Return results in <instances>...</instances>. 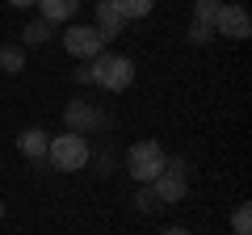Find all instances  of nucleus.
Listing matches in <instances>:
<instances>
[{"label": "nucleus", "instance_id": "f257e3e1", "mask_svg": "<svg viewBox=\"0 0 252 235\" xmlns=\"http://www.w3.org/2000/svg\"><path fill=\"white\" fill-rule=\"evenodd\" d=\"M80 80L101 84L105 92H122V88H130V80H135V63H130L126 55H105L101 51L97 59H93V67H80Z\"/></svg>", "mask_w": 252, "mask_h": 235}, {"label": "nucleus", "instance_id": "f03ea898", "mask_svg": "<svg viewBox=\"0 0 252 235\" xmlns=\"http://www.w3.org/2000/svg\"><path fill=\"white\" fill-rule=\"evenodd\" d=\"M164 164H168V155H164V147L156 143V139H139V143L126 151V172H130L139 185H152L164 172Z\"/></svg>", "mask_w": 252, "mask_h": 235}, {"label": "nucleus", "instance_id": "7ed1b4c3", "mask_svg": "<svg viewBox=\"0 0 252 235\" xmlns=\"http://www.w3.org/2000/svg\"><path fill=\"white\" fill-rule=\"evenodd\" d=\"M89 155H93V147H89V139L84 135H55L51 139V147H46V160L55 164L59 172H76V168H84L89 164Z\"/></svg>", "mask_w": 252, "mask_h": 235}, {"label": "nucleus", "instance_id": "20e7f679", "mask_svg": "<svg viewBox=\"0 0 252 235\" xmlns=\"http://www.w3.org/2000/svg\"><path fill=\"white\" fill-rule=\"evenodd\" d=\"M152 193H156L160 206H177V202L189 193V164L185 160H168L164 172L152 181Z\"/></svg>", "mask_w": 252, "mask_h": 235}, {"label": "nucleus", "instance_id": "39448f33", "mask_svg": "<svg viewBox=\"0 0 252 235\" xmlns=\"http://www.w3.org/2000/svg\"><path fill=\"white\" fill-rule=\"evenodd\" d=\"M63 122H67L72 135H93V130L105 126V114H101L93 101H72V105L63 109Z\"/></svg>", "mask_w": 252, "mask_h": 235}, {"label": "nucleus", "instance_id": "423d86ee", "mask_svg": "<svg viewBox=\"0 0 252 235\" xmlns=\"http://www.w3.org/2000/svg\"><path fill=\"white\" fill-rule=\"evenodd\" d=\"M101 46L105 42H101V34L93 26H72L67 34H63V51L72 55V59H97Z\"/></svg>", "mask_w": 252, "mask_h": 235}, {"label": "nucleus", "instance_id": "0eeeda50", "mask_svg": "<svg viewBox=\"0 0 252 235\" xmlns=\"http://www.w3.org/2000/svg\"><path fill=\"white\" fill-rule=\"evenodd\" d=\"M215 34L244 42V38L252 34V17H248V9H244V4H223V9H219V17H215Z\"/></svg>", "mask_w": 252, "mask_h": 235}, {"label": "nucleus", "instance_id": "6e6552de", "mask_svg": "<svg viewBox=\"0 0 252 235\" xmlns=\"http://www.w3.org/2000/svg\"><path fill=\"white\" fill-rule=\"evenodd\" d=\"M46 147H51V135L38 130V126H30V130H21V135H17V151L30 155V160H46Z\"/></svg>", "mask_w": 252, "mask_h": 235}, {"label": "nucleus", "instance_id": "1a4fd4ad", "mask_svg": "<svg viewBox=\"0 0 252 235\" xmlns=\"http://www.w3.org/2000/svg\"><path fill=\"white\" fill-rule=\"evenodd\" d=\"M38 9H42V21H46V26H59V21H72V17H76L80 0H38Z\"/></svg>", "mask_w": 252, "mask_h": 235}, {"label": "nucleus", "instance_id": "9d476101", "mask_svg": "<svg viewBox=\"0 0 252 235\" xmlns=\"http://www.w3.org/2000/svg\"><path fill=\"white\" fill-rule=\"evenodd\" d=\"M122 26H126V21L118 17V9L109 4V0H101V4H97V26H93L101 34V42H105V38H118V34H122Z\"/></svg>", "mask_w": 252, "mask_h": 235}, {"label": "nucleus", "instance_id": "9b49d317", "mask_svg": "<svg viewBox=\"0 0 252 235\" xmlns=\"http://www.w3.org/2000/svg\"><path fill=\"white\" fill-rule=\"evenodd\" d=\"M109 4L118 9V17H122V21H139V17H147V13H152L156 0H109Z\"/></svg>", "mask_w": 252, "mask_h": 235}, {"label": "nucleus", "instance_id": "f8f14e48", "mask_svg": "<svg viewBox=\"0 0 252 235\" xmlns=\"http://www.w3.org/2000/svg\"><path fill=\"white\" fill-rule=\"evenodd\" d=\"M0 72H9V76L26 72V51L21 46H0Z\"/></svg>", "mask_w": 252, "mask_h": 235}, {"label": "nucleus", "instance_id": "ddd939ff", "mask_svg": "<svg viewBox=\"0 0 252 235\" xmlns=\"http://www.w3.org/2000/svg\"><path fill=\"white\" fill-rule=\"evenodd\" d=\"M219 9H223V0H198V4H193V26H206V29H215Z\"/></svg>", "mask_w": 252, "mask_h": 235}, {"label": "nucleus", "instance_id": "4468645a", "mask_svg": "<svg viewBox=\"0 0 252 235\" xmlns=\"http://www.w3.org/2000/svg\"><path fill=\"white\" fill-rule=\"evenodd\" d=\"M42 42H51V26L46 21H30L26 26V46H42Z\"/></svg>", "mask_w": 252, "mask_h": 235}, {"label": "nucleus", "instance_id": "2eb2a0df", "mask_svg": "<svg viewBox=\"0 0 252 235\" xmlns=\"http://www.w3.org/2000/svg\"><path fill=\"white\" fill-rule=\"evenodd\" d=\"M231 231H235V235H252V210H248V202H244V206H235Z\"/></svg>", "mask_w": 252, "mask_h": 235}, {"label": "nucleus", "instance_id": "dca6fc26", "mask_svg": "<svg viewBox=\"0 0 252 235\" xmlns=\"http://www.w3.org/2000/svg\"><path fill=\"white\" fill-rule=\"evenodd\" d=\"M135 206H139V210H156V206H160V202H156V193H152V185H143V189L135 193Z\"/></svg>", "mask_w": 252, "mask_h": 235}, {"label": "nucleus", "instance_id": "f3484780", "mask_svg": "<svg viewBox=\"0 0 252 235\" xmlns=\"http://www.w3.org/2000/svg\"><path fill=\"white\" fill-rule=\"evenodd\" d=\"M215 38V29H206V26H189V42H210Z\"/></svg>", "mask_w": 252, "mask_h": 235}, {"label": "nucleus", "instance_id": "a211bd4d", "mask_svg": "<svg viewBox=\"0 0 252 235\" xmlns=\"http://www.w3.org/2000/svg\"><path fill=\"white\" fill-rule=\"evenodd\" d=\"M13 9H30V4H38V0H9Z\"/></svg>", "mask_w": 252, "mask_h": 235}, {"label": "nucleus", "instance_id": "6ab92c4d", "mask_svg": "<svg viewBox=\"0 0 252 235\" xmlns=\"http://www.w3.org/2000/svg\"><path fill=\"white\" fill-rule=\"evenodd\" d=\"M164 235H193V231H185V227H168Z\"/></svg>", "mask_w": 252, "mask_h": 235}, {"label": "nucleus", "instance_id": "aec40b11", "mask_svg": "<svg viewBox=\"0 0 252 235\" xmlns=\"http://www.w3.org/2000/svg\"><path fill=\"white\" fill-rule=\"evenodd\" d=\"M0 218H4V202H0Z\"/></svg>", "mask_w": 252, "mask_h": 235}]
</instances>
